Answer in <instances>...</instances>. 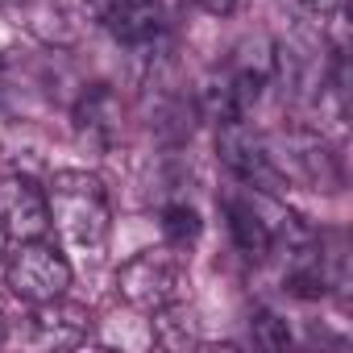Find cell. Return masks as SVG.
<instances>
[{
  "label": "cell",
  "instance_id": "cell-2",
  "mask_svg": "<svg viewBox=\"0 0 353 353\" xmlns=\"http://www.w3.org/2000/svg\"><path fill=\"white\" fill-rule=\"evenodd\" d=\"M183 291V262L170 250H141L117 270V295L145 316H162L179 303Z\"/></svg>",
  "mask_w": 353,
  "mask_h": 353
},
{
  "label": "cell",
  "instance_id": "cell-16",
  "mask_svg": "<svg viewBox=\"0 0 353 353\" xmlns=\"http://www.w3.org/2000/svg\"><path fill=\"white\" fill-rule=\"evenodd\" d=\"M9 258V233H5V225H0V262Z\"/></svg>",
  "mask_w": 353,
  "mask_h": 353
},
{
  "label": "cell",
  "instance_id": "cell-5",
  "mask_svg": "<svg viewBox=\"0 0 353 353\" xmlns=\"http://www.w3.org/2000/svg\"><path fill=\"white\" fill-rule=\"evenodd\" d=\"M274 196H262V192H233L221 200V212H225V225H229V237L237 245L241 258L250 262H266L274 254V221H266Z\"/></svg>",
  "mask_w": 353,
  "mask_h": 353
},
{
  "label": "cell",
  "instance_id": "cell-4",
  "mask_svg": "<svg viewBox=\"0 0 353 353\" xmlns=\"http://www.w3.org/2000/svg\"><path fill=\"white\" fill-rule=\"evenodd\" d=\"M5 287H9L17 299H26V303L59 299V295H67V287H71V262H67L46 237L17 241V250H13L9 262H5Z\"/></svg>",
  "mask_w": 353,
  "mask_h": 353
},
{
  "label": "cell",
  "instance_id": "cell-11",
  "mask_svg": "<svg viewBox=\"0 0 353 353\" xmlns=\"http://www.w3.org/2000/svg\"><path fill=\"white\" fill-rule=\"evenodd\" d=\"M117 104H112V96L104 92V88H92L83 100H79V108H75V129H79V137L83 141H92V145H108L112 141V129H117Z\"/></svg>",
  "mask_w": 353,
  "mask_h": 353
},
{
  "label": "cell",
  "instance_id": "cell-3",
  "mask_svg": "<svg viewBox=\"0 0 353 353\" xmlns=\"http://www.w3.org/2000/svg\"><path fill=\"white\" fill-rule=\"evenodd\" d=\"M216 154H221V162L229 166V174H233L241 188L283 200V192H287V170L279 166V158L270 154V145L245 121H221L216 125Z\"/></svg>",
  "mask_w": 353,
  "mask_h": 353
},
{
  "label": "cell",
  "instance_id": "cell-1",
  "mask_svg": "<svg viewBox=\"0 0 353 353\" xmlns=\"http://www.w3.org/2000/svg\"><path fill=\"white\" fill-rule=\"evenodd\" d=\"M46 208H50V225L75 254L83 258L104 254L108 233H112V204H108V188L100 183V174L54 170V179L46 183Z\"/></svg>",
  "mask_w": 353,
  "mask_h": 353
},
{
  "label": "cell",
  "instance_id": "cell-10",
  "mask_svg": "<svg viewBox=\"0 0 353 353\" xmlns=\"http://www.w3.org/2000/svg\"><path fill=\"white\" fill-rule=\"evenodd\" d=\"M21 17V26L42 42V46H54V50H67L79 42V26L71 17V9L63 0H21L13 9Z\"/></svg>",
  "mask_w": 353,
  "mask_h": 353
},
{
  "label": "cell",
  "instance_id": "cell-14",
  "mask_svg": "<svg viewBox=\"0 0 353 353\" xmlns=\"http://www.w3.org/2000/svg\"><path fill=\"white\" fill-rule=\"evenodd\" d=\"M299 5H303L312 17H332V13L345 5V0H299Z\"/></svg>",
  "mask_w": 353,
  "mask_h": 353
},
{
  "label": "cell",
  "instance_id": "cell-13",
  "mask_svg": "<svg viewBox=\"0 0 353 353\" xmlns=\"http://www.w3.org/2000/svg\"><path fill=\"white\" fill-rule=\"evenodd\" d=\"M250 336H254L258 349H287V345H291V328H287V320L274 316V312H266V307L250 316Z\"/></svg>",
  "mask_w": 353,
  "mask_h": 353
},
{
  "label": "cell",
  "instance_id": "cell-18",
  "mask_svg": "<svg viewBox=\"0 0 353 353\" xmlns=\"http://www.w3.org/2000/svg\"><path fill=\"white\" fill-rule=\"evenodd\" d=\"M17 5H21V0H0V9H9V13H13Z\"/></svg>",
  "mask_w": 353,
  "mask_h": 353
},
{
  "label": "cell",
  "instance_id": "cell-9",
  "mask_svg": "<svg viewBox=\"0 0 353 353\" xmlns=\"http://www.w3.org/2000/svg\"><path fill=\"white\" fill-rule=\"evenodd\" d=\"M30 336L42 349H79L92 336V312L83 303H67L63 295L46 299V303H34Z\"/></svg>",
  "mask_w": 353,
  "mask_h": 353
},
{
  "label": "cell",
  "instance_id": "cell-12",
  "mask_svg": "<svg viewBox=\"0 0 353 353\" xmlns=\"http://www.w3.org/2000/svg\"><path fill=\"white\" fill-rule=\"evenodd\" d=\"M162 233H166V241H170L174 250H188V245L200 241L204 221H200V212H196L188 200H179V204H166V208H162Z\"/></svg>",
  "mask_w": 353,
  "mask_h": 353
},
{
  "label": "cell",
  "instance_id": "cell-6",
  "mask_svg": "<svg viewBox=\"0 0 353 353\" xmlns=\"http://www.w3.org/2000/svg\"><path fill=\"white\" fill-rule=\"evenodd\" d=\"M279 166L283 170L291 166L295 179H303L316 192H341V183H345V170H341V158L332 154V145L307 129L283 133V162Z\"/></svg>",
  "mask_w": 353,
  "mask_h": 353
},
{
  "label": "cell",
  "instance_id": "cell-17",
  "mask_svg": "<svg viewBox=\"0 0 353 353\" xmlns=\"http://www.w3.org/2000/svg\"><path fill=\"white\" fill-rule=\"evenodd\" d=\"M9 336V320H5V312H0V341Z\"/></svg>",
  "mask_w": 353,
  "mask_h": 353
},
{
  "label": "cell",
  "instance_id": "cell-8",
  "mask_svg": "<svg viewBox=\"0 0 353 353\" xmlns=\"http://www.w3.org/2000/svg\"><path fill=\"white\" fill-rule=\"evenodd\" d=\"M88 13L125 46H145L162 34V0H88Z\"/></svg>",
  "mask_w": 353,
  "mask_h": 353
},
{
  "label": "cell",
  "instance_id": "cell-15",
  "mask_svg": "<svg viewBox=\"0 0 353 353\" xmlns=\"http://www.w3.org/2000/svg\"><path fill=\"white\" fill-rule=\"evenodd\" d=\"M196 5H200L204 13H212V17H229V13L237 9V0H196Z\"/></svg>",
  "mask_w": 353,
  "mask_h": 353
},
{
  "label": "cell",
  "instance_id": "cell-7",
  "mask_svg": "<svg viewBox=\"0 0 353 353\" xmlns=\"http://www.w3.org/2000/svg\"><path fill=\"white\" fill-rule=\"evenodd\" d=\"M0 225L9 241H34L46 237L50 229V208H46V188H38L26 174L0 179Z\"/></svg>",
  "mask_w": 353,
  "mask_h": 353
}]
</instances>
